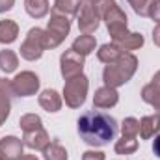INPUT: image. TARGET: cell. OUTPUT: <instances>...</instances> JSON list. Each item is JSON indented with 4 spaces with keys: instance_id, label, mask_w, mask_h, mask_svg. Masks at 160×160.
I'll list each match as a JSON object with an SVG mask.
<instances>
[{
    "instance_id": "cell-1",
    "label": "cell",
    "mask_w": 160,
    "mask_h": 160,
    "mask_svg": "<svg viewBox=\"0 0 160 160\" xmlns=\"http://www.w3.org/2000/svg\"><path fill=\"white\" fill-rule=\"evenodd\" d=\"M77 130L84 143L91 147H102L110 143L118 134V121L104 112H86L77 121Z\"/></svg>"
},
{
    "instance_id": "cell-2",
    "label": "cell",
    "mask_w": 160,
    "mask_h": 160,
    "mask_svg": "<svg viewBox=\"0 0 160 160\" xmlns=\"http://www.w3.org/2000/svg\"><path fill=\"white\" fill-rule=\"evenodd\" d=\"M138 69V58L132 52H123L119 58L112 63H106L104 71H102V80L104 86L108 88H121L125 86L128 80L134 77Z\"/></svg>"
},
{
    "instance_id": "cell-3",
    "label": "cell",
    "mask_w": 160,
    "mask_h": 160,
    "mask_svg": "<svg viewBox=\"0 0 160 160\" xmlns=\"http://www.w3.org/2000/svg\"><path fill=\"white\" fill-rule=\"evenodd\" d=\"M95 6V9L99 11L101 15V21L106 22V28H108V34L112 41H118L121 36H125L128 30H127V15L125 11L118 6L116 0H95L91 2Z\"/></svg>"
},
{
    "instance_id": "cell-4",
    "label": "cell",
    "mask_w": 160,
    "mask_h": 160,
    "mask_svg": "<svg viewBox=\"0 0 160 160\" xmlns=\"http://www.w3.org/2000/svg\"><path fill=\"white\" fill-rule=\"evenodd\" d=\"M71 32V19L60 13H52L50 11V21L47 22V30H45V41H47V48H56L60 47L65 38Z\"/></svg>"
},
{
    "instance_id": "cell-5",
    "label": "cell",
    "mask_w": 160,
    "mask_h": 160,
    "mask_svg": "<svg viewBox=\"0 0 160 160\" xmlns=\"http://www.w3.org/2000/svg\"><path fill=\"white\" fill-rule=\"evenodd\" d=\"M88 89H89V80L84 73L75 77V78L65 80V86H63V101H65V104L69 108H80L86 102Z\"/></svg>"
},
{
    "instance_id": "cell-6",
    "label": "cell",
    "mask_w": 160,
    "mask_h": 160,
    "mask_svg": "<svg viewBox=\"0 0 160 160\" xmlns=\"http://www.w3.org/2000/svg\"><path fill=\"white\" fill-rule=\"evenodd\" d=\"M47 50V41H45V30L43 28H30L26 34V39L22 41L19 52L21 58H24L26 62H36L43 56V52Z\"/></svg>"
},
{
    "instance_id": "cell-7",
    "label": "cell",
    "mask_w": 160,
    "mask_h": 160,
    "mask_svg": "<svg viewBox=\"0 0 160 160\" xmlns=\"http://www.w3.org/2000/svg\"><path fill=\"white\" fill-rule=\"evenodd\" d=\"M39 86L41 80L34 71H21L11 80V88H13L15 97H32L39 91Z\"/></svg>"
},
{
    "instance_id": "cell-8",
    "label": "cell",
    "mask_w": 160,
    "mask_h": 160,
    "mask_svg": "<svg viewBox=\"0 0 160 160\" xmlns=\"http://www.w3.org/2000/svg\"><path fill=\"white\" fill-rule=\"evenodd\" d=\"M84 65H86V56L75 52L73 48L65 50L62 54V58H60V71H62V77L65 80L75 78V77L82 75Z\"/></svg>"
},
{
    "instance_id": "cell-9",
    "label": "cell",
    "mask_w": 160,
    "mask_h": 160,
    "mask_svg": "<svg viewBox=\"0 0 160 160\" xmlns=\"http://www.w3.org/2000/svg\"><path fill=\"white\" fill-rule=\"evenodd\" d=\"M99 24H101V15L95 9V6L91 2L82 0V4H80V15H78V30L82 34H89L91 36L93 32H97Z\"/></svg>"
},
{
    "instance_id": "cell-10",
    "label": "cell",
    "mask_w": 160,
    "mask_h": 160,
    "mask_svg": "<svg viewBox=\"0 0 160 160\" xmlns=\"http://www.w3.org/2000/svg\"><path fill=\"white\" fill-rule=\"evenodd\" d=\"M24 143L17 136H4L0 138V160H19L22 157Z\"/></svg>"
},
{
    "instance_id": "cell-11",
    "label": "cell",
    "mask_w": 160,
    "mask_h": 160,
    "mask_svg": "<svg viewBox=\"0 0 160 160\" xmlns=\"http://www.w3.org/2000/svg\"><path fill=\"white\" fill-rule=\"evenodd\" d=\"M118 102H119V93L116 88L102 86V88L95 89V95H93V106L95 108L106 110V108H114Z\"/></svg>"
},
{
    "instance_id": "cell-12",
    "label": "cell",
    "mask_w": 160,
    "mask_h": 160,
    "mask_svg": "<svg viewBox=\"0 0 160 160\" xmlns=\"http://www.w3.org/2000/svg\"><path fill=\"white\" fill-rule=\"evenodd\" d=\"M22 143L32 149V151H43L48 143H50V136L48 132L41 127V128H36V130H30V132H24L22 134Z\"/></svg>"
},
{
    "instance_id": "cell-13",
    "label": "cell",
    "mask_w": 160,
    "mask_h": 160,
    "mask_svg": "<svg viewBox=\"0 0 160 160\" xmlns=\"http://www.w3.org/2000/svg\"><path fill=\"white\" fill-rule=\"evenodd\" d=\"M38 102L39 106L48 112V114H56L62 110V104H63V97L56 91V89H43L38 97Z\"/></svg>"
},
{
    "instance_id": "cell-14",
    "label": "cell",
    "mask_w": 160,
    "mask_h": 160,
    "mask_svg": "<svg viewBox=\"0 0 160 160\" xmlns=\"http://www.w3.org/2000/svg\"><path fill=\"white\" fill-rule=\"evenodd\" d=\"M11 95H13V88H11V80L0 78V127L6 123L9 110H11Z\"/></svg>"
},
{
    "instance_id": "cell-15",
    "label": "cell",
    "mask_w": 160,
    "mask_h": 160,
    "mask_svg": "<svg viewBox=\"0 0 160 160\" xmlns=\"http://www.w3.org/2000/svg\"><path fill=\"white\" fill-rule=\"evenodd\" d=\"M160 134V114L143 116L140 119V136L142 140H149L153 136Z\"/></svg>"
},
{
    "instance_id": "cell-16",
    "label": "cell",
    "mask_w": 160,
    "mask_h": 160,
    "mask_svg": "<svg viewBox=\"0 0 160 160\" xmlns=\"http://www.w3.org/2000/svg\"><path fill=\"white\" fill-rule=\"evenodd\" d=\"M112 43H116L123 52H128V50H138V48H142L143 43H145V39H143V36H142L140 32H127L125 36H121L118 41H112Z\"/></svg>"
},
{
    "instance_id": "cell-17",
    "label": "cell",
    "mask_w": 160,
    "mask_h": 160,
    "mask_svg": "<svg viewBox=\"0 0 160 160\" xmlns=\"http://www.w3.org/2000/svg\"><path fill=\"white\" fill-rule=\"evenodd\" d=\"M19 38V24L11 19L0 21V43L2 45H11Z\"/></svg>"
},
{
    "instance_id": "cell-18",
    "label": "cell",
    "mask_w": 160,
    "mask_h": 160,
    "mask_svg": "<svg viewBox=\"0 0 160 160\" xmlns=\"http://www.w3.org/2000/svg\"><path fill=\"white\" fill-rule=\"evenodd\" d=\"M24 9L32 19H43L50 11L48 0H24Z\"/></svg>"
},
{
    "instance_id": "cell-19",
    "label": "cell",
    "mask_w": 160,
    "mask_h": 160,
    "mask_svg": "<svg viewBox=\"0 0 160 160\" xmlns=\"http://www.w3.org/2000/svg\"><path fill=\"white\" fill-rule=\"evenodd\" d=\"M121 54H123V50H121L116 43H104V45H101L99 50H97V58H99V62H102V63H112V62H116Z\"/></svg>"
},
{
    "instance_id": "cell-20",
    "label": "cell",
    "mask_w": 160,
    "mask_h": 160,
    "mask_svg": "<svg viewBox=\"0 0 160 160\" xmlns=\"http://www.w3.org/2000/svg\"><path fill=\"white\" fill-rule=\"evenodd\" d=\"M80 4H82V0H56L52 6V13H60V15H65L71 19L73 15L78 13Z\"/></svg>"
},
{
    "instance_id": "cell-21",
    "label": "cell",
    "mask_w": 160,
    "mask_h": 160,
    "mask_svg": "<svg viewBox=\"0 0 160 160\" xmlns=\"http://www.w3.org/2000/svg\"><path fill=\"white\" fill-rule=\"evenodd\" d=\"M17 67H19V56H17V52H13L9 48L0 50V71L6 73V75H9V73L17 71Z\"/></svg>"
},
{
    "instance_id": "cell-22",
    "label": "cell",
    "mask_w": 160,
    "mask_h": 160,
    "mask_svg": "<svg viewBox=\"0 0 160 160\" xmlns=\"http://www.w3.org/2000/svg\"><path fill=\"white\" fill-rule=\"evenodd\" d=\"M95 47H97V41L93 36H89V34H82L78 36L77 39L73 41V50L75 52H78L82 56H88V54H91L93 50H95Z\"/></svg>"
},
{
    "instance_id": "cell-23",
    "label": "cell",
    "mask_w": 160,
    "mask_h": 160,
    "mask_svg": "<svg viewBox=\"0 0 160 160\" xmlns=\"http://www.w3.org/2000/svg\"><path fill=\"white\" fill-rule=\"evenodd\" d=\"M43 158L45 160H69V155H67V149L58 140H52L43 149Z\"/></svg>"
},
{
    "instance_id": "cell-24",
    "label": "cell",
    "mask_w": 160,
    "mask_h": 160,
    "mask_svg": "<svg viewBox=\"0 0 160 160\" xmlns=\"http://www.w3.org/2000/svg\"><path fill=\"white\" fill-rule=\"evenodd\" d=\"M142 101L143 102H147V104H151L155 110H158L160 114V88H157L155 84H147V86H143L142 88Z\"/></svg>"
},
{
    "instance_id": "cell-25",
    "label": "cell",
    "mask_w": 160,
    "mask_h": 160,
    "mask_svg": "<svg viewBox=\"0 0 160 160\" xmlns=\"http://www.w3.org/2000/svg\"><path fill=\"white\" fill-rule=\"evenodd\" d=\"M114 149H116V153H118V155H132V153H136V151H138V140H136V138L123 136L121 140L116 142Z\"/></svg>"
},
{
    "instance_id": "cell-26",
    "label": "cell",
    "mask_w": 160,
    "mask_h": 160,
    "mask_svg": "<svg viewBox=\"0 0 160 160\" xmlns=\"http://www.w3.org/2000/svg\"><path fill=\"white\" fill-rule=\"evenodd\" d=\"M19 127L22 128V132H30V130L41 128L43 127V121H41V118L38 114H24L19 119Z\"/></svg>"
},
{
    "instance_id": "cell-27",
    "label": "cell",
    "mask_w": 160,
    "mask_h": 160,
    "mask_svg": "<svg viewBox=\"0 0 160 160\" xmlns=\"http://www.w3.org/2000/svg\"><path fill=\"white\" fill-rule=\"evenodd\" d=\"M121 134L128 138H136L140 134V121L136 118H125L121 123Z\"/></svg>"
},
{
    "instance_id": "cell-28",
    "label": "cell",
    "mask_w": 160,
    "mask_h": 160,
    "mask_svg": "<svg viewBox=\"0 0 160 160\" xmlns=\"http://www.w3.org/2000/svg\"><path fill=\"white\" fill-rule=\"evenodd\" d=\"M127 2L132 6L134 13H138L140 17H147V9H149V4H151L153 0H127Z\"/></svg>"
},
{
    "instance_id": "cell-29",
    "label": "cell",
    "mask_w": 160,
    "mask_h": 160,
    "mask_svg": "<svg viewBox=\"0 0 160 160\" xmlns=\"http://www.w3.org/2000/svg\"><path fill=\"white\" fill-rule=\"evenodd\" d=\"M147 17L153 19L157 24H160V0H153L147 9Z\"/></svg>"
},
{
    "instance_id": "cell-30",
    "label": "cell",
    "mask_w": 160,
    "mask_h": 160,
    "mask_svg": "<svg viewBox=\"0 0 160 160\" xmlns=\"http://www.w3.org/2000/svg\"><path fill=\"white\" fill-rule=\"evenodd\" d=\"M104 158H106V155L102 151H95V149H89L82 155V160H104Z\"/></svg>"
},
{
    "instance_id": "cell-31",
    "label": "cell",
    "mask_w": 160,
    "mask_h": 160,
    "mask_svg": "<svg viewBox=\"0 0 160 160\" xmlns=\"http://www.w3.org/2000/svg\"><path fill=\"white\" fill-rule=\"evenodd\" d=\"M13 6H15V0H0V13L9 11Z\"/></svg>"
},
{
    "instance_id": "cell-32",
    "label": "cell",
    "mask_w": 160,
    "mask_h": 160,
    "mask_svg": "<svg viewBox=\"0 0 160 160\" xmlns=\"http://www.w3.org/2000/svg\"><path fill=\"white\" fill-rule=\"evenodd\" d=\"M153 153H155V157H158L160 158V134L155 136V142H153Z\"/></svg>"
},
{
    "instance_id": "cell-33",
    "label": "cell",
    "mask_w": 160,
    "mask_h": 160,
    "mask_svg": "<svg viewBox=\"0 0 160 160\" xmlns=\"http://www.w3.org/2000/svg\"><path fill=\"white\" fill-rule=\"evenodd\" d=\"M153 43L160 47V24H157L155 28H153Z\"/></svg>"
},
{
    "instance_id": "cell-34",
    "label": "cell",
    "mask_w": 160,
    "mask_h": 160,
    "mask_svg": "<svg viewBox=\"0 0 160 160\" xmlns=\"http://www.w3.org/2000/svg\"><path fill=\"white\" fill-rule=\"evenodd\" d=\"M151 84H155L157 88H160V69L153 75V78H151Z\"/></svg>"
},
{
    "instance_id": "cell-35",
    "label": "cell",
    "mask_w": 160,
    "mask_h": 160,
    "mask_svg": "<svg viewBox=\"0 0 160 160\" xmlns=\"http://www.w3.org/2000/svg\"><path fill=\"white\" fill-rule=\"evenodd\" d=\"M19 160H39V158H38L36 155H22Z\"/></svg>"
},
{
    "instance_id": "cell-36",
    "label": "cell",
    "mask_w": 160,
    "mask_h": 160,
    "mask_svg": "<svg viewBox=\"0 0 160 160\" xmlns=\"http://www.w3.org/2000/svg\"><path fill=\"white\" fill-rule=\"evenodd\" d=\"M86 2H95V0H86Z\"/></svg>"
}]
</instances>
